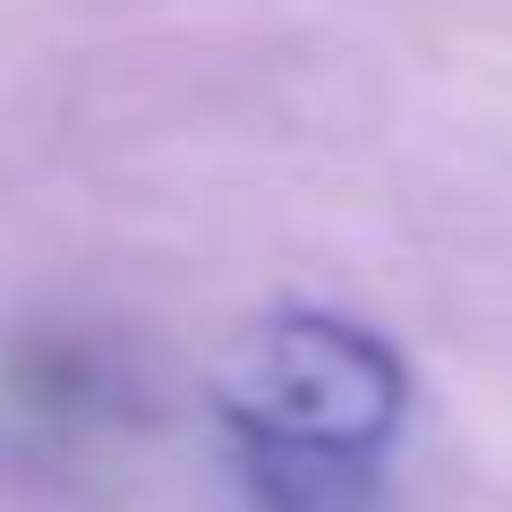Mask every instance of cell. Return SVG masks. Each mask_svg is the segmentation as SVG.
<instances>
[{"label":"cell","instance_id":"1","mask_svg":"<svg viewBox=\"0 0 512 512\" xmlns=\"http://www.w3.org/2000/svg\"><path fill=\"white\" fill-rule=\"evenodd\" d=\"M402 402V359L342 316H274V325L239 333L214 376V410L231 444H282V453L384 461Z\"/></svg>","mask_w":512,"mask_h":512}]
</instances>
